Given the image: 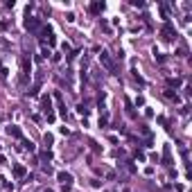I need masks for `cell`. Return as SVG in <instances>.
Returning a JSON list of instances; mask_svg holds the SVG:
<instances>
[{
    "label": "cell",
    "mask_w": 192,
    "mask_h": 192,
    "mask_svg": "<svg viewBox=\"0 0 192 192\" xmlns=\"http://www.w3.org/2000/svg\"><path fill=\"white\" fill-rule=\"evenodd\" d=\"M100 61H102V63H104V66H106L111 72H115V63H113V59H111V57H109V52H104V50H102V54H100Z\"/></svg>",
    "instance_id": "cell-4"
},
{
    "label": "cell",
    "mask_w": 192,
    "mask_h": 192,
    "mask_svg": "<svg viewBox=\"0 0 192 192\" xmlns=\"http://www.w3.org/2000/svg\"><path fill=\"white\" fill-rule=\"evenodd\" d=\"M23 147H25L27 152H36V147H34V142H30V140H23Z\"/></svg>",
    "instance_id": "cell-9"
},
{
    "label": "cell",
    "mask_w": 192,
    "mask_h": 192,
    "mask_svg": "<svg viewBox=\"0 0 192 192\" xmlns=\"http://www.w3.org/2000/svg\"><path fill=\"white\" fill-rule=\"evenodd\" d=\"M167 84H170V86H174V88H176V86H181V79H167Z\"/></svg>",
    "instance_id": "cell-13"
},
{
    "label": "cell",
    "mask_w": 192,
    "mask_h": 192,
    "mask_svg": "<svg viewBox=\"0 0 192 192\" xmlns=\"http://www.w3.org/2000/svg\"><path fill=\"white\" fill-rule=\"evenodd\" d=\"M52 140H54V138H52V136H50V133H45V138H43V142H45V145H48V147H50V145H52Z\"/></svg>",
    "instance_id": "cell-14"
},
{
    "label": "cell",
    "mask_w": 192,
    "mask_h": 192,
    "mask_svg": "<svg viewBox=\"0 0 192 192\" xmlns=\"http://www.w3.org/2000/svg\"><path fill=\"white\" fill-rule=\"evenodd\" d=\"M14 174H16L18 179H20V176H25V167H23V165H16V167H14Z\"/></svg>",
    "instance_id": "cell-8"
},
{
    "label": "cell",
    "mask_w": 192,
    "mask_h": 192,
    "mask_svg": "<svg viewBox=\"0 0 192 192\" xmlns=\"http://www.w3.org/2000/svg\"><path fill=\"white\" fill-rule=\"evenodd\" d=\"M57 179L61 181V185H63L66 190L72 185V174H68V172H59V174H57Z\"/></svg>",
    "instance_id": "cell-2"
},
{
    "label": "cell",
    "mask_w": 192,
    "mask_h": 192,
    "mask_svg": "<svg viewBox=\"0 0 192 192\" xmlns=\"http://www.w3.org/2000/svg\"><path fill=\"white\" fill-rule=\"evenodd\" d=\"M41 111H43L45 115L52 113V97H50V95H43V97H41Z\"/></svg>",
    "instance_id": "cell-3"
},
{
    "label": "cell",
    "mask_w": 192,
    "mask_h": 192,
    "mask_svg": "<svg viewBox=\"0 0 192 192\" xmlns=\"http://www.w3.org/2000/svg\"><path fill=\"white\" fill-rule=\"evenodd\" d=\"M165 97H170V100H174V102H179V95L174 90H165Z\"/></svg>",
    "instance_id": "cell-10"
},
{
    "label": "cell",
    "mask_w": 192,
    "mask_h": 192,
    "mask_svg": "<svg viewBox=\"0 0 192 192\" xmlns=\"http://www.w3.org/2000/svg\"><path fill=\"white\" fill-rule=\"evenodd\" d=\"M7 133H9V136H14V138H23V131H20V129H18L16 124L7 127Z\"/></svg>",
    "instance_id": "cell-6"
},
{
    "label": "cell",
    "mask_w": 192,
    "mask_h": 192,
    "mask_svg": "<svg viewBox=\"0 0 192 192\" xmlns=\"http://www.w3.org/2000/svg\"><path fill=\"white\" fill-rule=\"evenodd\" d=\"M127 113H129L131 118H133V115H136V111H133V106H131V102H129V100H127Z\"/></svg>",
    "instance_id": "cell-11"
},
{
    "label": "cell",
    "mask_w": 192,
    "mask_h": 192,
    "mask_svg": "<svg viewBox=\"0 0 192 192\" xmlns=\"http://www.w3.org/2000/svg\"><path fill=\"white\" fill-rule=\"evenodd\" d=\"M41 158H43V163H48L52 158V152H43V154H41Z\"/></svg>",
    "instance_id": "cell-12"
},
{
    "label": "cell",
    "mask_w": 192,
    "mask_h": 192,
    "mask_svg": "<svg viewBox=\"0 0 192 192\" xmlns=\"http://www.w3.org/2000/svg\"><path fill=\"white\" fill-rule=\"evenodd\" d=\"M88 9H90V14H102L104 11V2H93Z\"/></svg>",
    "instance_id": "cell-7"
},
{
    "label": "cell",
    "mask_w": 192,
    "mask_h": 192,
    "mask_svg": "<svg viewBox=\"0 0 192 192\" xmlns=\"http://www.w3.org/2000/svg\"><path fill=\"white\" fill-rule=\"evenodd\" d=\"M161 36L165 39V41H172V39H176V30H174V25L170 20L165 23V25H163V30H161Z\"/></svg>",
    "instance_id": "cell-1"
},
{
    "label": "cell",
    "mask_w": 192,
    "mask_h": 192,
    "mask_svg": "<svg viewBox=\"0 0 192 192\" xmlns=\"http://www.w3.org/2000/svg\"><path fill=\"white\" fill-rule=\"evenodd\" d=\"M25 27H27L30 32H36L39 27H41V20H39V18H27V20H25Z\"/></svg>",
    "instance_id": "cell-5"
}]
</instances>
